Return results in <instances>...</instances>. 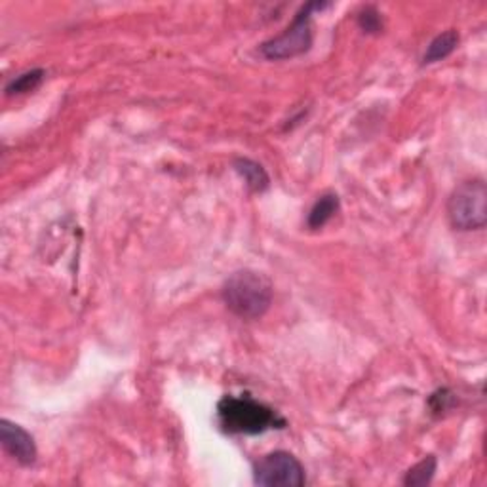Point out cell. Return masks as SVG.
Instances as JSON below:
<instances>
[{"label": "cell", "instance_id": "cell-12", "mask_svg": "<svg viewBox=\"0 0 487 487\" xmlns=\"http://www.w3.org/2000/svg\"><path fill=\"white\" fill-rule=\"evenodd\" d=\"M358 25L364 29V33H379L383 27L379 12L374 6H366L358 16Z\"/></svg>", "mask_w": 487, "mask_h": 487}, {"label": "cell", "instance_id": "cell-9", "mask_svg": "<svg viewBox=\"0 0 487 487\" xmlns=\"http://www.w3.org/2000/svg\"><path fill=\"white\" fill-rule=\"evenodd\" d=\"M339 210V198L337 195H324L316 200V204L313 206L311 213H309V228H322L333 215L337 213Z\"/></svg>", "mask_w": 487, "mask_h": 487}, {"label": "cell", "instance_id": "cell-5", "mask_svg": "<svg viewBox=\"0 0 487 487\" xmlns=\"http://www.w3.org/2000/svg\"><path fill=\"white\" fill-rule=\"evenodd\" d=\"M253 482L263 487H301L306 478L305 468L296 455L273 452L255 465Z\"/></svg>", "mask_w": 487, "mask_h": 487}, {"label": "cell", "instance_id": "cell-11", "mask_svg": "<svg viewBox=\"0 0 487 487\" xmlns=\"http://www.w3.org/2000/svg\"><path fill=\"white\" fill-rule=\"evenodd\" d=\"M44 69H33L16 76L14 81H10L6 86V96H21L35 92V89L43 84L44 81Z\"/></svg>", "mask_w": 487, "mask_h": 487}, {"label": "cell", "instance_id": "cell-6", "mask_svg": "<svg viewBox=\"0 0 487 487\" xmlns=\"http://www.w3.org/2000/svg\"><path fill=\"white\" fill-rule=\"evenodd\" d=\"M0 444H3L4 452L14 457L19 465H35L38 452L33 436L23 427L16 425V422H10L8 419L0 421Z\"/></svg>", "mask_w": 487, "mask_h": 487}, {"label": "cell", "instance_id": "cell-2", "mask_svg": "<svg viewBox=\"0 0 487 487\" xmlns=\"http://www.w3.org/2000/svg\"><path fill=\"white\" fill-rule=\"evenodd\" d=\"M220 425L228 434H263L268 429H284L286 421L273 407L250 396H225L217 404Z\"/></svg>", "mask_w": 487, "mask_h": 487}, {"label": "cell", "instance_id": "cell-4", "mask_svg": "<svg viewBox=\"0 0 487 487\" xmlns=\"http://www.w3.org/2000/svg\"><path fill=\"white\" fill-rule=\"evenodd\" d=\"M447 217L457 230H480L487 223V187L483 179L460 183L447 200Z\"/></svg>", "mask_w": 487, "mask_h": 487}, {"label": "cell", "instance_id": "cell-3", "mask_svg": "<svg viewBox=\"0 0 487 487\" xmlns=\"http://www.w3.org/2000/svg\"><path fill=\"white\" fill-rule=\"evenodd\" d=\"M329 3H306L293 18L290 27L280 36L271 38L261 46L267 59H290L306 54L313 46V14L328 8Z\"/></svg>", "mask_w": 487, "mask_h": 487}, {"label": "cell", "instance_id": "cell-10", "mask_svg": "<svg viewBox=\"0 0 487 487\" xmlns=\"http://www.w3.org/2000/svg\"><path fill=\"white\" fill-rule=\"evenodd\" d=\"M436 468H438V460H436L434 455H429V457L422 459L421 463H417L415 467H412V468L407 470L406 478H404V483L409 485V487L427 485V483L432 482Z\"/></svg>", "mask_w": 487, "mask_h": 487}, {"label": "cell", "instance_id": "cell-8", "mask_svg": "<svg viewBox=\"0 0 487 487\" xmlns=\"http://www.w3.org/2000/svg\"><path fill=\"white\" fill-rule=\"evenodd\" d=\"M457 44H459V33L457 31L450 29V31L438 35L429 44L425 58H422V63H425V66H430V63L445 59L447 56H452L455 52Z\"/></svg>", "mask_w": 487, "mask_h": 487}, {"label": "cell", "instance_id": "cell-1", "mask_svg": "<svg viewBox=\"0 0 487 487\" xmlns=\"http://www.w3.org/2000/svg\"><path fill=\"white\" fill-rule=\"evenodd\" d=\"M221 296L227 309L238 318L258 320L271 309L273 286L261 273L238 271L225 282Z\"/></svg>", "mask_w": 487, "mask_h": 487}, {"label": "cell", "instance_id": "cell-7", "mask_svg": "<svg viewBox=\"0 0 487 487\" xmlns=\"http://www.w3.org/2000/svg\"><path fill=\"white\" fill-rule=\"evenodd\" d=\"M235 170L244 177V182H246V185L251 192H263V190L268 189V183H271L267 170L255 160L236 158L235 160Z\"/></svg>", "mask_w": 487, "mask_h": 487}]
</instances>
